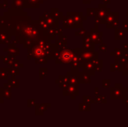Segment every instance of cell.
I'll return each instance as SVG.
<instances>
[{
    "instance_id": "6da1fadb",
    "label": "cell",
    "mask_w": 128,
    "mask_h": 127,
    "mask_svg": "<svg viewBox=\"0 0 128 127\" xmlns=\"http://www.w3.org/2000/svg\"><path fill=\"white\" fill-rule=\"evenodd\" d=\"M0 30L15 37L24 48L30 46L33 41L50 39L40 25L39 20H32L22 8L9 9L0 17Z\"/></svg>"
},
{
    "instance_id": "7a4b0ae2",
    "label": "cell",
    "mask_w": 128,
    "mask_h": 127,
    "mask_svg": "<svg viewBox=\"0 0 128 127\" xmlns=\"http://www.w3.org/2000/svg\"><path fill=\"white\" fill-rule=\"evenodd\" d=\"M27 49V59H33L36 64H46L49 59L56 58L58 52L57 44H52L50 39L33 41Z\"/></svg>"
},
{
    "instance_id": "3957f363",
    "label": "cell",
    "mask_w": 128,
    "mask_h": 127,
    "mask_svg": "<svg viewBox=\"0 0 128 127\" xmlns=\"http://www.w3.org/2000/svg\"><path fill=\"white\" fill-rule=\"evenodd\" d=\"M16 57H13L12 55H10V53H8L6 57H4L3 59L4 63L8 64L10 67L12 68H23L24 67V64H21L19 62V60L16 59Z\"/></svg>"
},
{
    "instance_id": "277c9868",
    "label": "cell",
    "mask_w": 128,
    "mask_h": 127,
    "mask_svg": "<svg viewBox=\"0 0 128 127\" xmlns=\"http://www.w3.org/2000/svg\"><path fill=\"white\" fill-rule=\"evenodd\" d=\"M10 76H12V78H15L12 72V67H6V68H1L0 67V79H4L7 80Z\"/></svg>"
},
{
    "instance_id": "5b68a950",
    "label": "cell",
    "mask_w": 128,
    "mask_h": 127,
    "mask_svg": "<svg viewBox=\"0 0 128 127\" xmlns=\"http://www.w3.org/2000/svg\"><path fill=\"white\" fill-rule=\"evenodd\" d=\"M35 114L36 115H43L44 112L51 107V104H36Z\"/></svg>"
},
{
    "instance_id": "8992f818",
    "label": "cell",
    "mask_w": 128,
    "mask_h": 127,
    "mask_svg": "<svg viewBox=\"0 0 128 127\" xmlns=\"http://www.w3.org/2000/svg\"><path fill=\"white\" fill-rule=\"evenodd\" d=\"M12 37L6 31L0 30V44H9L12 42Z\"/></svg>"
},
{
    "instance_id": "52a82bcc",
    "label": "cell",
    "mask_w": 128,
    "mask_h": 127,
    "mask_svg": "<svg viewBox=\"0 0 128 127\" xmlns=\"http://www.w3.org/2000/svg\"><path fill=\"white\" fill-rule=\"evenodd\" d=\"M12 87H10L8 83L4 84V96L5 99L10 100L12 98Z\"/></svg>"
},
{
    "instance_id": "ba28073f",
    "label": "cell",
    "mask_w": 128,
    "mask_h": 127,
    "mask_svg": "<svg viewBox=\"0 0 128 127\" xmlns=\"http://www.w3.org/2000/svg\"><path fill=\"white\" fill-rule=\"evenodd\" d=\"M40 3L38 0H24L26 8H38Z\"/></svg>"
},
{
    "instance_id": "9c48e42d",
    "label": "cell",
    "mask_w": 128,
    "mask_h": 127,
    "mask_svg": "<svg viewBox=\"0 0 128 127\" xmlns=\"http://www.w3.org/2000/svg\"><path fill=\"white\" fill-rule=\"evenodd\" d=\"M7 83L10 85V87L12 88H18L20 86V80L18 78H8L7 79Z\"/></svg>"
},
{
    "instance_id": "30bf717a",
    "label": "cell",
    "mask_w": 128,
    "mask_h": 127,
    "mask_svg": "<svg viewBox=\"0 0 128 127\" xmlns=\"http://www.w3.org/2000/svg\"><path fill=\"white\" fill-rule=\"evenodd\" d=\"M12 8L26 9V6H24V0H12Z\"/></svg>"
},
{
    "instance_id": "8fae6325",
    "label": "cell",
    "mask_w": 128,
    "mask_h": 127,
    "mask_svg": "<svg viewBox=\"0 0 128 127\" xmlns=\"http://www.w3.org/2000/svg\"><path fill=\"white\" fill-rule=\"evenodd\" d=\"M8 53H10V55H12L13 57H18L20 55V49L19 48L15 47H12L10 49H9Z\"/></svg>"
},
{
    "instance_id": "7c38bea8",
    "label": "cell",
    "mask_w": 128,
    "mask_h": 127,
    "mask_svg": "<svg viewBox=\"0 0 128 127\" xmlns=\"http://www.w3.org/2000/svg\"><path fill=\"white\" fill-rule=\"evenodd\" d=\"M52 14L53 15L54 17H56V18H58V19L61 18V17H62V15H63L62 12L59 11L58 9H52Z\"/></svg>"
},
{
    "instance_id": "4fadbf2b",
    "label": "cell",
    "mask_w": 128,
    "mask_h": 127,
    "mask_svg": "<svg viewBox=\"0 0 128 127\" xmlns=\"http://www.w3.org/2000/svg\"><path fill=\"white\" fill-rule=\"evenodd\" d=\"M47 74H48L47 68H40V69H39V78H40V79H44V78Z\"/></svg>"
},
{
    "instance_id": "5bb4252c",
    "label": "cell",
    "mask_w": 128,
    "mask_h": 127,
    "mask_svg": "<svg viewBox=\"0 0 128 127\" xmlns=\"http://www.w3.org/2000/svg\"><path fill=\"white\" fill-rule=\"evenodd\" d=\"M4 101V87H0V104H3Z\"/></svg>"
},
{
    "instance_id": "9a60e30c",
    "label": "cell",
    "mask_w": 128,
    "mask_h": 127,
    "mask_svg": "<svg viewBox=\"0 0 128 127\" xmlns=\"http://www.w3.org/2000/svg\"><path fill=\"white\" fill-rule=\"evenodd\" d=\"M36 103H35V100L34 99H29L27 101V106L28 107H32V106H35Z\"/></svg>"
},
{
    "instance_id": "2e32d148",
    "label": "cell",
    "mask_w": 128,
    "mask_h": 127,
    "mask_svg": "<svg viewBox=\"0 0 128 127\" xmlns=\"http://www.w3.org/2000/svg\"><path fill=\"white\" fill-rule=\"evenodd\" d=\"M0 3H1L2 9H5L8 7V1H7V0H2Z\"/></svg>"
},
{
    "instance_id": "e0dca14e",
    "label": "cell",
    "mask_w": 128,
    "mask_h": 127,
    "mask_svg": "<svg viewBox=\"0 0 128 127\" xmlns=\"http://www.w3.org/2000/svg\"><path fill=\"white\" fill-rule=\"evenodd\" d=\"M44 0H38V2H39V3H40V4H42V3H44Z\"/></svg>"
},
{
    "instance_id": "ac0fdd59",
    "label": "cell",
    "mask_w": 128,
    "mask_h": 127,
    "mask_svg": "<svg viewBox=\"0 0 128 127\" xmlns=\"http://www.w3.org/2000/svg\"><path fill=\"white\" fill-rule=\"evenodd\" d=\"M4 56H0V59H1V60H3V59H4Z\"/></svg>"
},
{
    "instance_id": "d6986e66",
    "label": "cell",
    "mask_w": 128,
    "mask_h": 127,
    "mask_svg": "<svg viewBox=\"0 0 128 127\" xmlns=\"http://www.w3.org/2000/svg\"><path fill=\"white\" fill-rule=\"evenodd\" d=\"M0 9H2V6H1V3H0Z\"/></svg>"
},
{
    "instance_id": "ffe728a7",
    "label": "cell",
    "mask_w": 128,
    "mask_h": 127,
    "mask_svg": "<svg viewBox=\"0 0 128 127\" xmlns=\"http://www.w3.org/2000/svg\"><path fill=\"white\" fill-rule=\"evenodd\" d=\"M1 1H2V0H0V2H1Z\"/></svg>"
}]
</instances>
